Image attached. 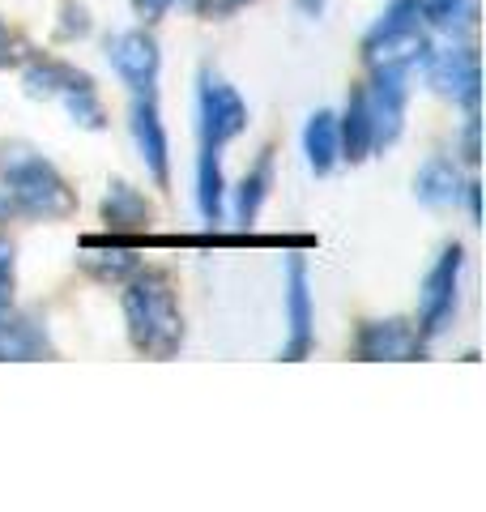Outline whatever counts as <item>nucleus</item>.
I'll return each mask as SVG.
<instances>
[{
	"instance_id": "nucleus-10",
	"label": "nucleus",
	"mask_w": 486,
	"mask_h": 512,
	"mask_svg": "<svg viewBox=\"0 0 486 512\" xmlns=\"http://www.w3.org/2000/svg\"><path fill=\"white\" fill-rule=\"evenodd\" d=\"M431 82L444 94H461L465 107L474 111V103H478V56H474V47L444 52V60L431 69Z\"/></svg>"
},
{
	"instance_id": "nucleus-21",
	"label": "nucleus",
	"mask_w": 486,
	"mask_h": 512,
	"mask_svg": "<svg viewBox=\"0 0 486 512\" xmlns=\"http://www.w3.org/2000/svg\"><path fill=\"white\" fill-rule=\"evenodd\" d=\"M133 5H137V13H141L145 22H158L162 13H167V9L175 5V0H133Z\"/></svg>"
},
{
	"instance_id": "nucleus-5",
	"label": "nucleus",
	"mask_w": 486,
	"mask_h": 512,
	"mask_svg": "<svg viewBox=\"0 0 486 512\" xmlns=\"http://www.w3.org/2000/svg\"><path fill=\"white\" fill-rule=\"evenodd\" d=\"M457 278H461V248L452 244V248H444L440 261H435V269L427 274V286H423V333L427 338H435L452 320V308H457Z\"/></svg>"
},
{
	"instance_id": "nucleus-1",
	"label": "nucleus",
	"mask_w": 486,
	"mask_h": 512,
	"mask_svg": "<svg viewBox=\"0 0 486 512\" xmlns=\"http://www.w3.org/2000/svg\"><path fill=\"white\" fill-rule=\"evenodd\" d=\"M124 316L128 329H133V342L141 350H154V355H171L180 346V308H175V295L167 278L145 274L124 291Z\"/></svg>"
},
{
	"instance_id": "nucleus-12",
	"label": "nucleus",
	"mask_w": 486,
	"mask_h": 512,
	"mask_svg": "<svg viewBox=\"0 0 486 512\" xmlns=\"http://www.w3.org/2000/svg\"><path fill=\"white\" fill-rule=\"evenodd\" d=\"M337 141H342V158H350V163H359V158H367V150H376L371 146V116H367L363 90L350 99L346 120L337 124Z\"/></svg>"
},
{
	"instance_id": "nucleus-9",
	"label": "nucleus",
	"mask_w": 486,
	"mask_h": 512,
	"mask_svg": "<svg viewBox=\"0 0 486 512\" xmlns=\"http://www.w3.org/2000/svg\"><path fill=\"white\" fill-rule=\"evenodd\" d=\"M286 312H290V346H286V359H303L307 346H312V291H307V269H303V261H290Z\"/></svg>"
},
{
	"instance_id": "nucleus-13",
	"label": "nucleus",
	"mask_w": 486,
	"mask_h": 512,
	"mask_svg": "<svg viewBox=\"0 0 486 512\" xmlns=\"http://www.w3.org/2000/svg\"><path fill=\"white\" fill-rule=\"evenodd\" d=\"M47 350V338L30 325V320H9L0 316V359H39Z\"/></svg>"
},
{
	"instance_id": "nucleus-3",
	"label": "nucleus",
	"mask_w": 486,
	"mask_h": 512,
	"mask_svg": "<svg viewBox=\"0 0 486 512\" xmlns=\"http://www.w3.org/2000/svg\"><path fill=\"white\" fill-rule=\"evenodd\" d=\"M405 82L410 64H376V77L363 90L367 116H371V146H393L405 120Z\"/></svg>"
},
{
	"instance_id": "nucleus-4",
	"label": "nucleus",
	"mask_w": 486,
	"mask_h": 512,
	"mask_svg": "<svg viewBox=\"0 0 486 512\" xmlns=\"http://www.w3.org/2000/svg\"><path fill=\"white\" fill-rule=\"evenodd\" d=\"M243 124H248V107H243L239 94L218 82L214 73L201 77V137L205 146H226L235 133H243Z\"/></svg>"
},
{
	"instance_id": "nucleus-7",
	"label": "nucleus",
	"mask_w": 486,
	"mask_h": 512,
	"mask_svg": "<svg viewBox=\"0 0 486 512\" xmlns=\"http://www.w3.org/2000/svg\"><path fill=\"white\" fill-rule=\"evenodd\" d=\"M133 137H137V146H141L145 167L154 171V180L167 184V133H162V120H158L154 90H137V103H133Z\"/></svg>"
},
{
	"instance_id": "nucleus-11",
	"label": "nucleus",
	"mask_w": 486,
	"mask_h": 512,
	"mask_svg": "<svg viewBox=\"0 0 486 512\" xmlns=\"http://www.w3.org/2000/svg\"><path fill=\"white\" fill-rule=\"evenodd\" d=\"M303 146H307V163H312L316 175L333 171V163L342 158V141H337V116L333 111H316V116L307 120Z\"/></svg>"
},
{
	"instance_id": "nucleus-2",
	"label": "nucleus",
	"mask_w": 486,
	"mask_h": 512,
	"mask_svg": "<svg viewBox=\"0 0 486 512\" xmlns=\"http://www.w3.org/2000/svg\"><path fill=\"white\" fill-rule=\"evenodd\" d=\"M5 184L18 210L39 214V218H64L73 210V192L60 180L52 163H43L30 150H9L5 154Z\"/></svg>"
},
{
	"instance_id": "nucleus-8",
	"label": "nucleus",
	"mask_w": 486,
	"mask_h": 512,
	"mask_svg": "<svg viewBox=\"0 0 486 512\" xmlns=\"http://www.w3.org/2000/svg\"><path fill=\"white\" fill-rule=\"evenodd\" d=\"M418 333L405 320H371L359 333V359H410Z\"/></svg>"
},
{
	"instance_id": "nucleus-24",
	"label": "nucleus",
	"mask_w": 486,
	"mask_h": 512,
	"mask_svg": "<svg viewBox=\"0 0 486 512\" xmlns=\"http://www.w3.org/2000/svg\"><path fill=\"white\" fill-rule=\"evenodd\" d=\"M5 47H9V35H5V26H0V52H5Z\"/></svg>"
},
{
	"instance_id": "nucleus-23",
	"label": "nucleus",
	"mask_w": 486,
	"mask_h": 512,
	"mask_svg": "<svg viewBox=\"0 0 486 512\" xmlns=\"http://www.w3.org/2000/svg\"><path fill=\"white\" fill-rule=\"evenodd\" d=\"M9 218V197H0V222Z\"/></svg>"
},
{
	"instance_id": "nucleus-6",
	"label": "nucleus",
	"mask_w": 486,
	"mask_h": 512,
	"mask_svg": "<svg viewBox=\"0 0 486 512\" xmlns=\"http://www.w3.org/2000/svg\"><path fill=\"white\" fill-rule=\"evenodd\" d=\"M107 60L133 90H150L158 77V43L145 35V30H124V35H116L107 43Z\"/></svg>"
},
{
	"instance_id": "nucleus-19",
	"label": "nucleus",
	"mask_w": 486,
	"mask_h": 512,
	"mask_svg": "<svg viewBox=\"0 0 486 512\" xmlns=\"http://www.w3.org/2000/svg\"><path fill=\"white\" fill-rule=\"evenodd\" d=\"M81 261H86V269H94V274L99 278H124L128 269H137V256L128 252V248H86V256H81Z\"/></svg>"
},
{
	"instance_id": "nucleus-18",
	"label": "nucleus",
	"mask_w": 486,
	"mask_h": 512,
	"mask_svg": "<svg viewBox=\"0 0 486 512\" xmlns=\"http://www.w3.org/2000/svg\"><path fill=\"white\" fill-rule=\"evenodd\" d=\"M269 180H273V158L261 154V163L243 175V184H239V218L243 222H252L256 210H261V201L269 197Z\"/></svg>"
},
{
	"instance_id": "nucleus-22",
	"label": "nucleus",
	"mask_w": 486,
	"mask_h": 512,
	"mask_svg": "<svg viewBox=\"0 0 486 512\" xmlns=\"http://www.w3.org/2000/svg\"><path fill=\"white\" fill-rule=\"evenodd\" d=\"M197 5L209 13H235L239 5H248V0H197Z\"/></svg>"
},
{
	"instance_id": "nucleus-17",
	"label": "nucleus",
	"mask_w": 486,
	"mask_h": 512,
	"mask_svg": "<svg viewBox=\"0 0 486 512\" xmlns=\"http://www.w3.org/2000/svg\"><path fill=\"white\" fill-rule=\"evenodd\" d=\"M197 197H201V214H205L209 222H218V214H222V171H218V146H201Z\"/></svg>"
},
{
	"instance_id": "nucleus-20",
	"label": "nucleus",
	"mask_w": 486,
	"mask_h": 512,
	"mask_svg": "<svg viewBox=\"0 0 486 512\" xmlns=\"http://www.w3.org/2000/svg\"><path fill=\"white\" fill-rule=\"evenodd\" d=\"M69 82H77V73L73 69H64V64H35V69H26V86L30 94H43V99H52V94H60Z\"/></svg>"
},
{
	"instance_id": "nucleus-16",
	"label": "nucleus",
	"mask_w": 486,
	"mask_h": 512,
	"mask_svg": "<svg viewBox=\"0 0 486 512\" xmlns=\"http://www.w3.org/2000/svg\"><path fill=\"white\" fill-rule=\"evenodd\" d=\"M60 94H64V103H69V116H73L77 124H86V128H103V124H107V111H103V103H99V94H94L90 77L77 73V82H69Z\"/></svg>"
},
{
	"instance_id": "nucleus-14",
	"label": "nucleus",
	"mask_w": 486,
	"mask_h": 512,
	"mask_svg": "<svg viewBox=\"0 0 486 512\" xmlns=\"http://www.w3.org/2000/svg\"><path fill=\"white\" fill-rule=\"evenodd\" d=\"M414 192H418V201H427V205H452L461 192L457 171H452V163H444V158H435V163H427L418 171Z\"/></svg>"
},
{
	"instance_id": "nucleus-15",
	"label": "nucleus",
	"mask_w": 486,
	"mask_h": 512,
	"mask_svg": "<svg viewBox=\"0 0 486 512\" xmlns=\"http://www.w3.org/2000/svg\"><path fill=\"white\" fill-rule=\"evenodd\" d=\"M103 214H107V227L124 231V227H141L145 214H150V205H145L141 192H133L128 184H116L103 201Z\"/></svg>"
}]
</instances>
